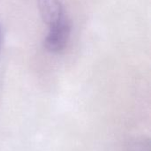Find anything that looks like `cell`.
<instances>
[{"label":"cell","mask_w":151,"mask_h":151,"mask_svg":"<svg viewBox=\"0 0 151 151\" xmlns=\"http://www.w3.org/2000/svg\"><path fill=\"white\" fill-rule=\"evenodd\" d=\"M71 35V22L65 16L57 23L49 27L44 39V47L47 50L57 53L65 49Z\"/></svg>","instance_id":"1"},{"label":"cell","mask_w":151,"mask_h":151,"mask_svg":"<svg viewBox=\"0 0 151 151\" xmlns=\"http://www.w3.org/2000/svg\"><path fill=\"white\" fill-rule=\"evenodd\" d=\"M36 2L42 19L49 27L65 17L59 0H36Z\"/></svg>","instance_id":"2"},{"label":"cell","mask_w":151,"mask_h":151,"mask_svg":"<svg viewBox=\"0 0 151 151\" xmlns=\"http://www.w3.org/2000/svg\"><path fill=\"white\" fill-rule=\"evenodd\" d=\"M127 151H150V142L149 139H137L132 142Z\"/></svg>","instance_id":"3"}]
</instances>
